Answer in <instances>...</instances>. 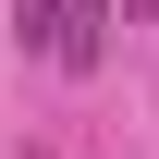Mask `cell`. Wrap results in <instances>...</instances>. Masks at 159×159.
Returning a JSON list of instances; mask_svg holds the SVG:
<instances>
[{
    "mask_svg": "<svg viewBox=\"0 0 159 159\" xmlns=\"http://www.w3.org/2000/svg\"><path fill=\"white\" fill-rule=\"evenodd\" d=\"M25 12V37H61V0H12Z\"/></svg>",
    "mask_w": 159,
    "mask_h": 159,
    "instance_id": "obj_2",
    "label": "cell"
},
{
    "mask_svg": "<svg viewBox=\"0 0 159 159\" xmlns=\"http://www.w3.org/2000/svg\"><path fill=\"white\" fill-rule=\"evenodd\" d=\"M98 25H110V0H61V37H49V49L86 74V61H98Z\"/></svg>",
    "mask_w": 159,
    "mask_h": 159,
    "instance_id": "obj_1",
    "label": "cell"
}]
</instances>
